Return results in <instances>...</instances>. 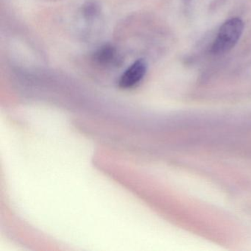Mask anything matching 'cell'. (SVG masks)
Listing matches in <instances>:
<instances>
[{
	"label": "cell",
	"mask_w": 251,
	"mask_h": 251,
	"mask_svg": "<svg viewBox=\"0 0 251 251\" xmlns=\"http://www.w3.org/2000/svg\"><path fill=\"white\" fill-rule=\"evenodd\" d=\"M245 25L239 18H231L225 22L213 42L211 51L214 55H221L231 50L240 39Z\"/></svg>",
	"instance_id": "obj_1"
},
{
	"label": "cell",
	"mask_w": 251,
	"mask_h": 251,
	"mask_svg": "<svg viewBox=\"0 0 251 251\" xmlns=\"http://www.w3.org/2000/svg\"><path fill=\"white\" fill-rule=\"evenodd\" d=\"M146 73V62L143 59L138 60L123 73L119 80V86L123 89H131L143 79Z\"/></svg>",
	"instance_id": "obj_2"
},
{
	"label": "cell",
	"mask_w": 251,
	"mask_h": 251,
	"mask_svg": "<svg viewBox=\"0 0 251 251\" xmlns=\"http://www.w3.org/2000/svg\"><path fill=\"white\" fill-rule=\"evenodd\" d=\"M116 50L111 45H104L100 48L94 54L95 62L100 65H108L114 61Z\"/></svg>",
	"instance_id": "obj_3"
},
{
	"label": "cell",
	"mask_w": 251,
	"mask_h": 251,
	"mask_svg": "<svg viewBox=\"0 0 251 251\" xmlns=\"http://www.w3.org/2000/svg\"><path fill=\"white\" fill-rule=\"evenodd\" d=\"M184 1H186V2H189V1H191V0H184Z\"/></svg>",
	"instance_id": "obj_4"
}]
</instances>
